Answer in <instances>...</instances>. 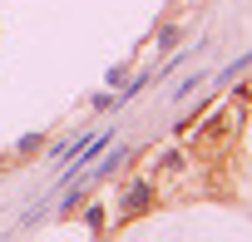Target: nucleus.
Wrapping results in <instances>:
<instances>
[{
    "label": "nucleus",
    "instance_id": "5",
    "mask_svg": "<svg viewBox=\"0 0 252 242\" xmlns=\"http://www.w3.org/2000/svg\"><path fill=\"white\" fill-rule=\"evenodd\" d=\"M154 45H158V50H173V45H178V25H158V30H154Z\"/></svg>",
    "mask_w": 252,
    "mask_h": 242
},
{
    "label": "nucleus",
    "instance_id": "7",
    "mask_svg": "<svg viewBox=\"0 0 252 242\" xmlns=\"http://www.w3.org/2000/svg\"><path fill=\"white\" fill-rule=\"evenodd\" d=\"M124 79H129V64H114V69L104 74V84H109V89H124Z\"/></svg>",
    "mask_w": 252,
    "mask_h": 242
},
{
    "label": "nucleus",
    "instance_id": "2",
    "mask_svg": "<svg viewBox=\"0 0 252 242\" xmlns=\"http://www.w3.org/2000/svg\"><path fill=\"white\" fill-rule=\"evenodd\" d=\"M183 173H188V149H163L158 153V178L163 183H178Z\"/></svg>",
    "mask_w": 252,
    "mask_h": 242
},
{
    "label": "nucleus",
    "instance_id": "1",
    "mask_svg": "<svg viewBox=\"0 0 252 242\" xmlns=\"http://www.w3.org/2000/svg\"><path fill=\"white\" fill-rule=\"evenodd\" d=\"M154 208H158V183H154V178H129L124 193H119V227L139 222V217L154 212Z\"/></svg>",
    "mask_w": 252,
    "mask_h": 242
},
{
    "label": "nucleus",
    "instance_id": "8",
    "mask_svg": "<svg viewBox=\"0 0 252 242\" xmlns=\"http://www.w3.org/2000/svg\"><path fill=\"white\" fill-rule=\"evenodd\" d=\"M203 84H208V74H188V79L178 84V94H173V99H183V94H193V89H203Z\"/></svg>",
    "mask_w": 252,
    "mask_h": 242
},
{
    "label": "nucleus",
    "instance_id": "4",
    "mask_svg": "<svg viewBox=\"0 0 252 242\" xmlns=\"http://www.w3.org/2000/svg\"><path fill=\"white\" fill-rule=\"evenodd\" d=\"M45 149V134H25L20 144H15V158H30V153H40Z\"/></svg>",
    "mask_w": 252,
    "mask_h": 242
},
{
    "label": "nucleus",
    "instance_id": "3",
    "mask_svg": "<svg viewBox=\"0 0 252 242\" xmlns=\"http://www.w3.org/2000/svg\"><path fill=\"white\" fill-rule=\"evenodd\" d=\"M104 217H109V212H104V203H84V212H79V222H84L89 232H104V227H109Z\"/></svg>",
    "mask_w": 252,
    "mask_h": 242
},
{
    "label": "nucleus",
    "instance_id": "6",
    "mask_svg": "<svg viewBox=\"0 0 252 242\" xmlns=\"http://www.w3.org/2000/svg\"><path fill=\"white\" fill-rule=\"evenodd\" d=\"M89 109H99V114H109V109H119V94H114V89H99V94L89 99Z\"/></svg>",
    "mask_w": 252,
    "mask_h": 242
}]
</instances>
